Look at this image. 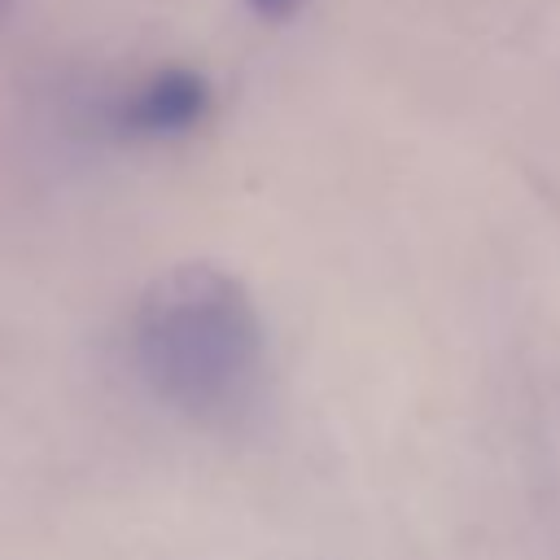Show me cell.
I'll return each mask as SVG.
<instances>
[{"label":"cell","instance_id":"1","mask_svg":"<svg viewBox=\"0 0 560 560\" xmlns=\"http://www.w3.org/2000/svg\"><path fill=\"white\" fill-rule=\"evenodd\" d=\"M127 341L149 389L197 420L241 411L267 350L249 289L214 262L162 271L140 293Z\"/></svg>","mask_w":560,"mask_h":560},{"label":"cell","instance_id":"2","mask_svg":"<svg viewBox=\"0 0 560 560\" xmlns=\"http://www.w3.org/2000/svg\"><path fill=\"white\" fill-rule=\"evenodd\" d=\"M210 109V83L192 66H162L140 88H131L118 105V118L127 131L144 136H171L188 131Z\"/></svg>","mask_w":560,"mask_h":560},{"label":"cell","instance_id":"3","mask_svg":"<svg viewBox=\"0 0 560 560\" xmlns=\"http://www.w3.org/2000/svg\"><path fill=\"white\" fill-rule=\"evenodd\" d=\"M245 4H249L258 18H267V22H284V18H293L306 0H245Z\"/></svg>","mask_w":560,"mask_h":560},{"label":"cell","instance_id":"4","mask_svg":"<svg viewBox=\"0 0 560 560\" xmlns=\"http://www.w3.org/2000/svg\"><path fill=\"white\" fill-rule=\"evenodd\" d=\"M18 9H22V0H0V22H9Z\"/></svg>","mask_w":560,"mask_h":560}]
</instances>
